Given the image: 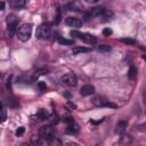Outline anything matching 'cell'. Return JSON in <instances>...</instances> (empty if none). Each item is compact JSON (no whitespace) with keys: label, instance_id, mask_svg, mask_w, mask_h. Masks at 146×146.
I'll list each match as a JSON object with an SVG mask.
<instances>
[{"label":"cell","instance_id":"obj_1","mask_svg":"<svg viewBox=\"0 0 146 146\" xmlns=\"http://www.w3.org/2000/svg\"><path fill=\"white\" fill-rule=\"evenodd\" d=\"M16 35H17L18 40H21V41H23V42L27 41V40L31 38V35H32V25H31V24H27V23L21 25V26L17 29Z\"/></svg>","mask_w":146,"mask_h":146},{"label":"cell","instance_id":"obj_2","mask_svg":"<svg viewBox=\"0 0 146 146\" xmlns=\"http://www.w3.org/2000/svg\"><path fill=\"white\" fill-rule=\"evenodd\" d=\"M18 26V18L15 15H9L7 17V36L10 39L17 32Z\"/></svg>","mask_w":146,"mask_h":146},{"label":"cell","instance_id":"obj_3","mask_svg":"<svg viewBox=\"0 0 146 146\" xmlns=\"http://www.w3.org/2000/svg\"><path fill=\"white\" fill-rule=\"evenodd\" d=\"M91 103L96 107H111V108H116V105L115 104L111 103L110 100H107L103 96H95L91 99Z\"/></svg>","mask_w":146,"mask_h":146},{"label":"cell","instance_id":"obj_4","mask_svg":"<svg viewBox=\"0 0 146 146\" xmlns=\"http://www.w3.org/2000/svg\"><path fill=\"white\" fill-rule=\"evenodd\" d=\"M51 35V27L49 24H41L36 29V38L40 40H46Z\"/></svg>","mask_w":146,"mask_h":146},{"label":"cell","instance_id":"obj_5","mask_svg":"<svg viewBox=\"0 0 146 146\" xmlns=\"http://www.w3.org/2000/svg\"><path fill=\"white\" fill-rule=\"evenodd\" d=\"M39 136L43 140H52L55 138V131L51 125H43L39 130Z\"/></svg>","mask_w":146,"mask_h":146},{"label":"cell","instance_id":"obj_6","mask_svg":"<svg viewBox=\"0 0 146 146\" xmlns=\"http://www.w3.org/2000/svg\"><path fill=\"white\" fill-rule=\"evenodd\" d=\"M62 82L67 87H75L78 84V78L74 73H66L62 76Z\"/></svg>","mask_w":146,"mask_h":146},{"label":"cell","instance_id":"obj_7","mask_svg":"<svg viewBox=\"0 0 146 146\" xmlns=\"http://www.w3.org/2000/svg\"><path fill=\"white\" fill-rule=\"evenodd\" d=\"M64 121L67 123V132L68 133L73 135V133H76L79 131V127H78V124L74 122V120L72 117L67 116L66 119H64Z\"/></svg>","mask_w":146,"mask_h":146},{"label":"cell","instance_id":"obj_8","mask_svg":"<svg viewBox=\"0 0 146 146\" xmlns=\"http://www.w3.org/2000/svg\"><path fill=\"white\" fill-rule=\"evenodd\" d=\"M49 113H48V111H46V110H43V108H41V110H39L33 116H32V119H33V121H36V122H39V121H44V120H47V119H49Z\"/></svg>","mask_w":146,"mask_h":146},{"label":"cell","instance_id":"obj_9","mask_svg":"<svg viewBox=\"0 0 146 146\" xmlns=\"http://www.w3.org/2000/svg\"><path fill=\"white\" fill-rule=\"evenodd\" d=\"M65 23L66 25L71 26V27H80L82 25V21L78 17H73V16H70V17H66L65 18Z\"/></svg>","mask_w":146,"mask_h":146},{"label":"cell","instance_id":"obj_10","mask_svg":"<svg viewBox=\"0 0 146 146\" xmlns=\"http://www.w3.org/2000/svg\"><path fill=\"white\" fill-rule=\"evenodd\" d=\"M95 92V87L94 86H91V84H86V86H83L81 89H80V94L82 95V96H90V95H92Z\"/></svg>","mask_w":146,"mask_h":146},{"label":"cell","instance_id":"obj_11","mask_svg":"<svg viewBox=\"0 0 146 146\" xmlns=\"http://www.w3.org/2000/svg\"><path fill=\"white\" fill-rule=\"evenodd\" d=\"M9 5L14 9H22L26 5V0H9Z\"/></svg>","mask_w":146,"mask_h":146},{"label":"cell","instance_id":"obj_12","mask_svg":"<svg viewBox=\"0 0 146 146\" xmlns=\"http://www.w3.org/2000/svg\"><path fill=\"white\" fill-rule=\"evenodd\" d=\"M81 40H83L84 42H87L89 44H94V43H96L97 38L95 35H92V34H89V33H82Z\"/></svg>","mask_w":146,"mask_h":146},{"label":"cell","instance_id":"obj_13","mask_svg":"<svg viewBox=\"0 0 146 146\" xmlns=\"http://www.w3.org/2000/svg\"><path fill=\"white\" fill-rule=\"evenodd\" d=\"M104 10H105V8H103V7H95V8H92V9L89 11L88 16H89V17H99V16L103 14Z\"/></svg>","mask_w":146,"mask_h":146},{"label":"cell","instance_id":"obj_14","mask_svg":"<svg viewBox=\"0 0 146 146\" xmlns=\"http://www.w3.org/2000/svg\"><path fill=\"white\" fill-rule=\"evenodd\" d=\"M127 128V121H119L115 125V132L117 135H122Z\"/></svg>","mask_w":146,"mask_h":146},{"label":"cell","instance_id":"obj_15","mask_svg":"<svg viewBox=\"0 0 146 146\" xmlns=\"http://www.w3.org/2000/svg\"><path fill=\"white\" fill-rule=\"evenodd\" d=\"M112 17H113V13L110 11V10H107V9H105V10L103 11V14L99 16V19H100L102 22H108Z\"/></svg>","mask_w":146,"mask_h":146},{"label":"cell","instance_id":"obj_16","mask_svg":"<svg viewBox=\"0 0 146 146\" xmlns=\"http://www.w3.org/2000/svg\"><path fill=\"white\" fill-rule=\"evenodd\" d=\"M88 51H90V49L89 48H84V47H75V48H73V54H75V55H78L80 52H88Z\"/></svg>","mask_w":146,"mask_h":146},{"label":"cell","instance_id":"obj_17","mask_svg":"<svg viewBox=\"0 0 146 146\" xmlns=\"http://www.w3.org/2000/svg\"><path fill=\"white\" fill-rule=\"evenodd\" d=\"M58 42H59L60 44H67V46L73 44V40H67V39H64V38H62V36L58 38Z\"/></svg>","mask_w":146,"mask_h":146},{"label":"cell","instance_id":"obj_18","mask_svg":"<svg viewBox=\"0 0 146 146\" xmlns=\"http://www.w3.org/2000/svg\"><path fill=\"white\" fill-rule=\"evenodd\" d=\"M31 144L33 145H41L42 144V138L39 136V137H32L31 138Z\"/></svg>","mask_w":146,"mask_h":146},{"label":"cell","instance_id":"obj_19","mask_svg":"<svg viewBox=\"0 0 146 146\" xmlns=\"http://www.w3.org/2000/svg\"><path fill=\"white\" fill-rule=\"evenodd\" d=\"M98 50L99 51H103V52H110L112 50V48L110 46H107V44H102V46L98 47Z\"/></svg>","mask_w":146,"mask_h":146},{"label":"cell","instance_id":"obj_20","mask_svg":"<svg viewBox=\"0 0 146 146\" xmlns=\"http://www.w3.org/2000/svg\"><path fill=\"white\" fill-rule=\"evenodd\" d=\"M136 74H137V70L133 67V66H131L130 67V70H129V73H128V76L130 78V79H135V76H136Z\"/></svg>","mask_w":146,"mask_h":146},{"label":"cell","instance_id":"obj_21","mask_svg":"<svg viewBox=\"0 0 146 146\" xmlns=\"http://www.w3.org/2000/svg\"><path fill=\"white\" fill-rule=\"evenodd\" d=\"M65 107H66V108H68L70 111H73V110H75V108H76V106H75L73 103H71V102H67V103L65 104Z\"/></svg>","mask_w":146,"mask_h":146},{"label":"cell","instance_id":"obj_22","mask_svg":"<svg viewBox=\"0 0 146 146\" xmlns=\"http://www.w3.org/2000/svg\"><path fill=\"white\" fill-rule=\"evenodd\" d=\"M121 41L125 44H135V40L133 39H121Z\"/></svg>","mask_w":146,"mask_h":146},{"label":"cell","instance_id":"obj_23","mask_svg":"<svg viewBox=\"0 0 146 146\" xmlns=\"http://www.w3.org/2000/svg\"><path fill=\"white\" fill-rule=\"evenodd\" d=\"M1 112H2V116H1V121L3 122L6 119H7V115H6V108H5V106L2 105V110H1Z\"/></svg>","mask_w":146,"mask_h":146},{"label":"cell","instance_id":"obj_24","mask_svg":"<svg viewBox=\"0 0 146 146\" xmlns=\"http://www.w3.org/2000/svg\"><path fill=\"white\" fill-rule=\"evenodd\" d=\"M23 132H24V128L23 127H19L16 130V136H21V135H23Z\"/></svg>","mask_w":146,"mask_h":146},{"label":"cell","instance_id":"obj_25","mask_svg":"<svg viewBox=\"0 0 146 146\" xmlns=\"http://www.w3.org/2000/svg\"><path fill=\"white\" fill-rule=\"evenodd\" d=\"M38 86H39V88H40L41 90H46V89H47V86H46V83H44V82H39V84H38Z\"/></svg>","mask_w":146,"mask_h":146},{"label":"cell","instance_id":"obj_26","mask_svg":"<svg viewBox=\"0 0 146 146\" xmlns=\"http://www.w3.org/2000/svg\"><path fill=\"white\" fill-rule=\"evenodd\" d=\"M103 33H104V35H110V34H112V30L111 29H105L103 31Z\"/></svg>","mask_w":146,"mask_h":146},{"label":"cell","instance_id":"obj_27","mask_svg":"<svg viewBox=\"0 0 146 146\" xmlns=\"http://www.w3.org/2000/svg\"><path fill=\"white\" fill-rule=\"evenodd\" d=\"M84 1H87V2H89V3H95V2H97L98 0H84Z\"/></svg>","mask_w":146,"mask_h":146},{"label":"cell","instance_id":"obj_28","mask_svg":"<svg viewBox=\"0 0 146 146\" xmlns=\"http://www.w3.org/2000/svg\"><path fill=\"white\" fill-rule=\"evenodd\" d=\"M1 10H5V2H1Z\"/></svg>","mask_w":146,"mask_h":146},{"label":"cell","instance_id":"obj_29","mask_svg":"<svg viewBox=\"0 0 146 146\" xmlns=\"http://www.w3.org/2000/svg\"><path fill=\"white\" fill-rule=\"evenodd\" d=\"M144 59H145V60H146V55H145V56H144Z\"/></svg>","mask_w":146,"mask_h":146}]
</instances>
